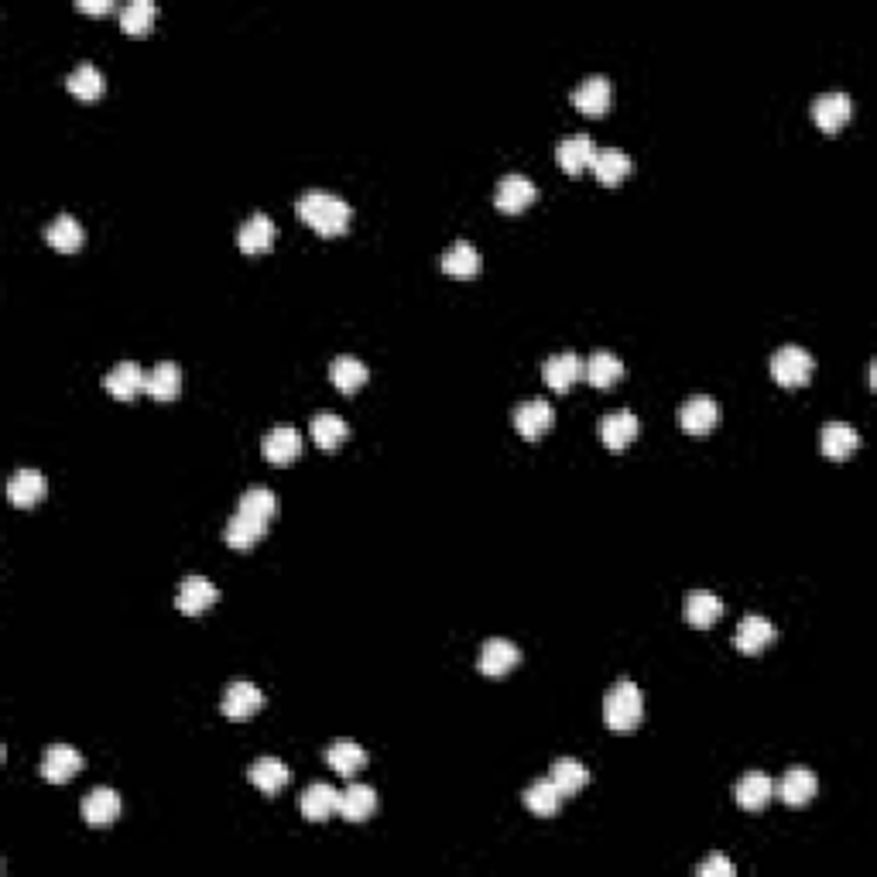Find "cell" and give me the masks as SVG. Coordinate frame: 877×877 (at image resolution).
Returning <instances> with one entry per match:
<instances>
[{
	"instance_id": "obj_34",
	"label": "cell",
	"mask_w": 877,
	"mask_h": 877,
	"mask_svg": "<svg viewBox=\"0 0 877 877\" xmlns=\"http://www.w3.org/2000/svg\"><path fill=\"white\" fill-rule=\"evenodd\" d=\"M377 809V792L364 782H353L347 792H340V816L347 823H364L370 812Z\"/></svg>"
},
{
	"instance_id": "obj_40",
	"label": "cell",
	"mask_w": 877,
	"mask_h": 877,
	"mask_svg": "<svg viewBox=\"0 0 877 877\" xmlns=\"http://www.w3.org/2000/svg\"><path fill=\"white\" fill-rule=\"evenodd\" d=\"M525 806L535 812V816H555L562 806V792L555 788L552 778H538L525 788Z\"/></svg>"
},
{
	"instance_id": "obj_20",
	"label": "cell",
	"mask_w": 877,
	"mask_h": 877,
	"mask_svg": "<svg viewBox=\"0 0 877 877\" xmlns=\"http://www.w3.org/2000/svg\"><path fill=\"white\" fill-rule=\"evenodd\" d=\"M442 271L456 281H470L480 275V251L470 244V240H456V244L446 247L442 254Z\"/></svg>"
},
{
	"instance_id": "obj_12",
	"label": "cell",
	"mask_w": 877,
	"mask_h": 877,
	"mask_svg": "<svg viewBox=\"0 0 877 877\" xmlns=\"http://www.w3.org/2000/svg\"><path fill=\"white\" fill-rule=\"evenodd\" d=\"M299 809H302L305 819H312V823H323V819H329V816H340V792H336L329 782H312L299 795Z\"/></svg>"
},
{
	"instance_id": "obj_22",
	"label": "cell",
	"mask_w": 877,
	"mask_h": 877,
	"mask_svg": "<svg viewBox=\"0 0 877 877\" xmlns=\"http://www.w3.org/2000/svg\"><path fill=\"white\" fill-rule=\"evenodd\" d=\"M83 768V754L69 744H52L42 758V778L45 782H69L76 771Z\"/></svg>"
},
{
	"instance_id": "obj_4",
	"label": "cell",
	"mask_w": 877,
	"mask_h": 877,
	"mask_svg": "<svg viewBox=\"0 0 877 877\" xmlns=\"http://www.w3.org/2000/svg\"><path fill=\"white\" fill-rule=\"evenodd\" d=\"M854 117V100L847 93H823L812 100V120H816L819 131L836 134L850 124Z\"/></svg>"
},
{
	"instance_id": "obj_13",
	"label": "cell",
	"mask_w": 877,
	"mask_h": 877,
	"mask_svg": "<svg viewBox=\"0 0 877 877\" xmlns=\"http://www.w3.org/2000/svg\"><path fill=\"white\" fill-rule=\"evenodd\" d=\"M117 816H120V795L114 792V788L100 785L83 799V819H86V826H93V830H107V826H114Z\"/></svg>"
},
{
	"instance_id": "obj_19",
	"label": "cell",
	"mask_w": 877,
	"mask_h": 877,
	"mask_svg": "<svg viewBox=\"0 0 877 877\" xmlns=\"http://www.w3.org/2000/svg\"><path fill=\"white\" fill-rule=\"evenodd\" d=\"M771 641H775V624L761 614H747L734 634V645H737V651H744V655H758V651L768 648Z\"/></svg>"
},
{
	"instance_id": "obj_10",
	"label": "cell",
	"mask_w": 877,
	"mask_h": 877,
	"mask_svg": "<svg viewBox=\"0 0 877 877\" xmlns=\"http://www.w3.org/2000/svg\"><path fill=\"white\" fill-rule=\"evenodd\" d=\"M45 490H48L45 473L35 470V466H21V470H14L11 480H7V501L18 504V508H31V504L42 501Z\"/></svg>"
},
{
	"instance_id": "obj_17",
	"label": "cell",
	"mask_w": 877,
	"mask_h": 877,
	"mask_svg": "<svg viewBox=\"0 0 877 877\" xmlns=\"http://www.w3.org/2000/svg\"><path fill=\"white\" fill-rule=\"evenodd\" d=\"M593 155H597V144H593L590 134H569V138H562L559 148H555V158H559L562 172L569 175L586 172V168L593 165Z\"/></svg>"
},
{
	"instance_id": "obj_25",
	"label": "cell",
	"mask_w": 877,
	"mask_h": 877,
	"mask_svg": "<svg viewBox=\"0 0 877 877\" xmlns=\"http://www.w3.org/2000/svg\"><path fill=\"white\" fill-rule=\"evenodd\" d=\"M261 453L268 463H292L302 453V436L292 425H275L268 436L261 439Z\"/></svg>"
},
{
	"instance_id": "obj_39",
	"label": "cell",
	"mask_w": 877,
	"mask_h": 877,
	"mask_svg": "<svg viewBox=\"0 0 877 877\" xmlns=\"http://www.w3.org/2000/svg\"><path fill=\"white\" fill-rule=\"evenodd\" d=\"M723 614V600L713 590H693L686 597V621L696 627H710Z\"/></svg>"
},
{
	"instance_id": "obj_2",
	"label": "cell",
	"mask_w": 877,
	"mask_h": 877,
	"mask_svg": "<svg viewBox=\"0 0 877 877\" xmlns=\"http://www.w3.org/2000/svg\"><path fill=\"white\" fill-rule=\"evenodd\" d=\"M641 716H645V696H641V689L634 686L631 679L614 682L607 699H603V720H607V727L617 730V734H627V730L638 727Z\"/></svg>"
},
{
	"instance_id": "obj_38",
	"label": "cell",
	"mask_w": 877,
	"mask_h": 877,
	"mask_svg": "<svg viewBox=\"0 0 877 877\" xmlns=\"http://www.w3.org/2000/svg\"><path fill=\"white\" fill-rule=\"evenodd\" d=\"M309 432H312V439H316V446L336 449L343 439L350 436V425L343 422L340 415H333V412H319V415H312Z\"/></svg>"
},
{
	"instance_id": "obj_28",
	"label": "cell",
	"mask_w": 877,
	"mask_h": 877,
	"mask_svg": "<svg viewBox=\"0 0 877 877\" xmlns=\"http://www.w3.org/2000/svg\"><path fill=\"white\" fill-rule=\"evenodd\" d=\"M590 168H593V175H597L600 185H621L627 175L634 172V162L621 148H597Z\"/></svg>"
},
{
	"instance_id": "obj_29",
	"label": "cell",
	"mask_w": 877,
	"mask_h": 877,
	"mask_svg": "<svg viewBox=\"0 0 877 877\" xmlns=\"http://www.w3.org/2000/svg\"><path fill=\"white\" fill-rule=\"evenodd\" d=\"M45 240H48V247H55V251H59V254H72V251H79V247H83L86 230L79 227L76 216L59 213V216H55V220L45 227Z\"/></svg>"
},
{
	"instance_id": "obj_33",
	"label": "cell",
	"mask_w": 877,
	"mask_h": 877,
	"mask_svg": "<svg viewBox=\"0 0 877 877\" xmlns=\"http://www.w3.org/2000/svg\"><path fill=\"white\" fill-rule=\"evenodd\" d=\"M621 374H624L621 357L610 350H597L583 360V377L593 384V388H610L614 381H621Z\"/></svg>"
},
{
	"instance_id": "obj_31",
	"label": "cell",
	"mask_w": 877,
	"mask_h": 877,
	"mask_svg": "<svg viewBox=\"0 0 877 877\" xmlns=\"http://www.w3.org/2000/svg\"><path fill=\"white\" fill-rule=\"evenodd\" d=\"M367 377H370L367 364L360 357H353V353H340V357L329 364V381H333L343 394L360 391L367 384Z\"/></svg>"
},
{
	"instance_id": "obj_26",
	"label": "cell",
	"mask_w": 877,
	"mask_h": 877,
	"mask_svg": "<svg viewBox=\"0 0 877 877\" xmlns=\"http://www.w3.org/2000/svg\"><path fill=\"white\" fill-rule=\"evenodd\" d=\"M144 374H148V370H144L141 364H134V360H120V364L103 377V388L120 401H131L134 394L144 391Z\"/></svg>"
},
{
	"instance_id": "obj_8",
	"label": "cell",
	"mask_w": 877,
	"mask_h": 877,
	"mask_svg": "<svg viewBox=\"0 0 877 877\" xmlns=\"http://www.w3.org/2000/svg\"><path fill=\"white\" fill-rule=\"evenodd\" d=\"M264 531H268V521L257 518V514H247V511H233L227 528H223V538H227L230 549L237 552H251L257 542L264 538Z\"/></svg>"
},
{
	"instance_id": "obj_36",
	"label": "cell",
	"mask_w": 877,
	"mask_h": 877,
	"mask_svg": "<svg viewBox=\"0 0 877 877\" xmlns=\"http://www.w3.org/2000/svg\"><path fill=\"white\" fill-rule=\"evenodd\" d=\"M66 86L79 100H100L103 90H107V79H103V72L96 69L93 62H79V66L69 72Z\"/></svg>"
},
{
	"instance_id": "obj_41",
	"label": "cell",
	"mask_w": 877,
	"mask_h": 877,
	"mask_svg": "<svg viewBox=\"0 0 877 877\" xmlns=\"http://www.w3.org/2000/svg\"><path fill=\"white\" fill-rule=\"evenodd\" d=\"M155 14L158 7L151 4V0H131V4L120 7V28H124L127 35H148L151 24H155Z\"/></svg>"
},
{
	"instance_id": "obj_6",
	"label": "cell",
	"mask_w": 877,
	"mask_h": 877,
	"mask_svg": "<svg viewBox=\"0 0 877 877\" xmlns=\"http://www.w3.org/2000/svg\"><path fill=\"white\" fill-rule=\"evenodd\" d=\"M552 425H555V408L545 398H528L514 408V429H518L525 439L545 436Z\"/></svg>"
},
{
	"instance_id": "obj_21",
	"label": "cell",
	"mask_w": 877,
	"mask_h": 877,
	"mask_svg": "<svg viewBox=\"0 0 877 877\" xmlns=\"http://www.w3.org/2000/svg\"><path fill=\"white\" fill-rule=\"evenodd\" d=\"M857 446H860V432L854 425L830 422L819 429V449H823V456H830V460H847L850 453H857Z\"/></svg>"
},
{
	"instance_id": "obj_16",
	"label": "cell",
	"mask_w": 877,
	"mask_h": 877,
	"mask_svg": "<svg viewBox=\"0 0 877 877\" xmlns=\"http://www.w3.org/2000/svg\"><path fill=\"white\" fill-rule=\"evenodd\" d=\"M521 662V648L514 645V641L508 638H490L484 648H480V658H477V669L484 675H508L514 665Z\"/></svg>"
},
{
	"instance_id": "obj_37",
	"label": "cell",
	"mask_w": 877,
	"mask_h": 877,
	"mask_svg": "<svg viewBox=\"0 0 877 877\" xmlns=\"http://www.w3.org/2000/svg\"><path fill=\"white\" fill-rule=\"evenodd\" d=\"M549 778L555 782V788L562 792V799H566V795L583 792L586 782H590V771H586V764L576 761V758H559L552 764Z\"/></svg>"
},
{
	"instance_id": "obj_14",
	"label": "cell",
	"mask_w": 877,
	"mask_h": 877,
	"mask_svg": "<svg viewBox=\"0 0 877 877\" xmlns=\"http://www.w3.org/2000/svg\"><path fill=\"white\" fill-rule=\"evenodd\" d=\"M264 706V693L254 686V682H230L227 696H223V716L227 720H251L254 713H261Z\"/></svg>"
},
{
	"instance_id": "obj_43",
	"label": "cell",
	"mask_w": 877,
	"mask_h": 877,
	"mask_svg": "<svg viewBox=\"0 0 877 877\" xmlns=\"http://www.w3.org/2000/svg\"><path fill=\"white\" fill-rule=\"evenodd\" d=\"M699 877H734V864H730L727 857L713 854L710 860L699 864Z\"/></svg>"
},
{
	"instance_id": "obj_23",
	"label": "cell",
	"mask_w": 877,
	"mask_h": 877,
	"mask_svg": "<svg viewBox=\"0 0 877 877\" xmlns=\"http://www.w3.org/2000/svg\"><path fill=\"white\" fill-rule=\"evenodd\" d=\"M542 377L552 391H566L569 384H576L583 377V357L579 353H552L542 364Z\"/></svg>"
},
{
	"instance_id": "obj_42",
	"label": "cell",
	"mask_w": 877,
	"mask_h": 877,
	"mask_svg": "<svg viewBox=\"0 0 877 877\" xmlns=\"http://www.w3.org/2000/svg\"><path fill=\"white\" fill-rule=\"evenodd\" d=\"M237 508L247 511V514H257V518H264V521H271L278 514V494H275V490H268V487H247L244 494H240Z\"/></svg>"
},
{
	"instance_id": "obj_30",
	"label": "cell",
	"mask_w": 877,
	"mask_h": 877,
	"mask_svg": "<svg viewBox=\"0 0 877 877\" xmlns=\"http://www.w3.org/2000/svg\"><path fill=\"white\" fill-rule=\"evenodd\" d=\"M323 758H326L329 768L336 771V775L353 778V775H357V771L367 764V751L357 744V740H333V744L326 747Z\"/></svg>"
},
{
	"instance_id": "obj_44",
	"label": "cell",
	"mask_w": 877,
	"mask_h": 877,
	"mask_svg": "<svg viewBox=\"0 0 877 877\" xmlns=\"http://www.w3.org/2000/svg\"><path fill=\"white\" fill-rule=\"evenodd\" d=\"M76 7L86 14H107L114 7V0H76Z\"/></svg>"
},
{
	"instance_id": "obj_18",
	"label": "cell",
	"mask_w": 877,
	"mask_h": 877,
	"mask_svg": "<svg viewBox=\"0 0 877 877\" xmlns=\"http://www.w3.org/2000/svg\"><path fill=\"white\" fill-rule=\"evenodd\" d=\"M216 600H220V590L206 576H185L179 586V597H175L182 614H206Z\"/></svg>"
},
{
	"instance_id": "obj_35",
	"label": "cell",
	"mask_w": 877,
	"mask_h": 877,
	"mask_svg": "<svg viewBox=\"0 0 877 877\" xmlns=\"http://www.w3.org/2000/svg\"><path fill=\"white\" fill-rule=\"evenodd\" d=\"M247 778L261 788V792L275 795L281 792V788L288 785V778H292V771H288V764L281 758H257L251 768H247Z\"/></svg>"
},
{
	"instance_id": "obj_32",
	"label": "cell",
	"mask_w": 877,
	"mask_h": 877,
	"mask_svg": "<svg viewBox=\"0 0 877 877\" xmlns=\"http://www.w3.org/2000/svg\"><path fill=\"white\" fill-rule=\"evenodd\" d=\"M816 788L819 782L809 768H788L782 782L775 785V792L782 795V802H788V806H806L812 795H816Z\"/></svg>"
},
{
	"instance_id": "obj_5",
	"label": "cell",
	"mask_w": 877,
	"mask_h": 877,
	"mask_svg": "<svg viewBox=\"0 0 877 877\" xmlns=\"http://www.w3.org/2000/svg\"><path fill=\"white\" fill-rule=\"evenodd\" d=\"M716 422H720V405H716V398H710V394H693V398L682 401L679 425L689 436H706V432H713Z\"/></svg>"
},
{
	"instance_id": "obj_9",
	"label": "cell",
	"mask_w": 877,
	"mask_h": 877,
	"mask_svg": "<svg viewBox=\"0 0 877 877\" xmlns=\"http://www.w3.org/2000/svg\"><path fill=\"white\" fill-rule=\"evenodd\" d=\"M569 100H573V107L583 110V114L600 117V114H607V110H610V100H614V86H610L607 76H586L583 83H579L576 90H573V96H569Z\"/></svg>"
},
{
	"instance_id": "obj_7",
	"label": "cell",
	"mask_w": 877,
	"mask_h": 877,
	"mask_svg": "<svg viewBox=\"0 0 877 877\" xmlns=\"http://www.w3.org/2000/svg\"><path fill=\"white\" fill-rule=\"evenodd\" d=\"M535 196H538L535 182H531L528 175H521V172H511V175H504V179L497 182L494 203H497L501 213H521L525 206L535 203Z\"/></svg>"
},
{
	"instance_id": "obj_11",
	"label": "cell",
	"mask_w": 877,
	"mask_h": 877,
	"mask_svg": "<svg viewBox=\"0 0 877 877\" xmlns=\"http://www.w3.org/2000/svg\"><path fill=\"white\" fill-rule=\"evenodd\" d=\"M597 432H600V439H603V446H607V449H624V446H631V442L638 439L641 422H638V415H634V412L617 408V412L600 418Z\"/></svg>"
},
{
	"instance_id": "obj_3",
	"label": "cell",
	"mask_w": 877,
	"mask_h": 877,
	"mask_svg": "<svg viewBox=\"0 0 877 877\" xmlns=\"http://www.w3.org/2000/svg\"><path fill=\"white\" fill-rule=\"evenodd\" d=\"M812 370H816V364H812L809 350L795 347V343L775 350V357H771V374H775V381L782 384V388H802L812 377Z\"/></svg>"
},
{
	"instance_id": "obj_1",
	"label": "cell",
	"mask_w": 877,
	"mask_h": 877,
	"mask_svg": "<svg viewBox=\"0 0 877 877\" xmlns=\"http://www.w3.org/2000/svg\"><path fill=\"white\" fill-rule=\"evenodd\" d=\"M295 213H299L302 223H309V227L323 233V237H336V233L350 227V203L326 189L302 192L299 203H295Z\"/></svg>"
},
{
	"instance_id": "obj_24",
	"label": "cell",
	"mask_w": 877,
	"mask_h": 877,
	"mask_svg": "<svg viewBox=\"0 0 877 877\" xmlns=\"http://www.w3.org/2000/svg\"><path fill=\"white\" fill-rule=\"evenodd\" d=\"M734 795H737L740 809L758 812V809L768 806L771 795H775V782H771V775H764V771H747V775L737 782Z\"/></svg>"
},
{
	"instance_id": "obj_15",
	"label": "cell",
	"mask_w": 877,
	"mask_h": 877,
	"mask_svg": "<svg viewBox=\"0 0 877 877\" xmlns=\"http://www.w3.org/2000/svg\"><path fill=\"white\" fill-rule=\"evenodd\" d=\"M275 237H278L275 220H271L268 213H251L244 220V227H240V233H237V244H240V251H244V254H264V251H271Z\"/></svg>"
},
{
	"instance_id": "obj_27",
	"label": "cell",
	"mask_w": 877,
	"mask_h": 877,
	"mask_svg": "<svg viewBox=\"0 0 877 877\" xmlns=\"http://www.w3.org/2000/svg\"><path fill=\"white\" fill-rule=\"evenodd\" d=\"M144 391L158 401H172L182 391V370L175 360H158L155 367L144 374Z\"/></svg>"
}]
</instances>
